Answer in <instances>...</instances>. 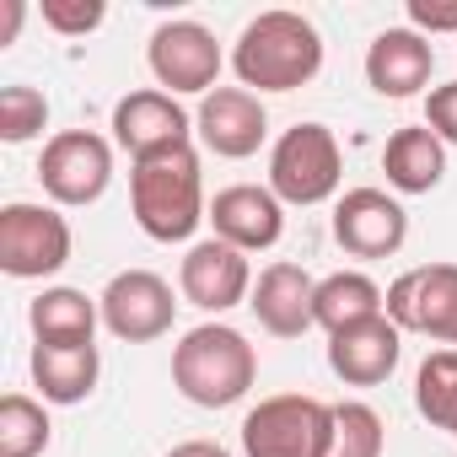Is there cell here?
I'll use <instances>...</instances> for the list:
<instances>
[{
    "label": "cell",
    "mask_w": 457,
    "mask_h": 457,
    "mask_svg": "<svg viewBox=\"0 0 457 457\" xmlns=\"http://www.w3.org/2000/svg\"><path fill=\"white\" fill-rule=\"evenodd\" d=\"M409 237V210L387 188H350L334 204V243L350 259H393Z\"/></svg>",
    "instance_id": "cell-11"
},
{
    "label": "cell",
    "mask_w": 457,
    "mask_h": 457,
    "mask_svg": "<svg viewBox=\"0 0 457 457\" xmlns=\"http://www.w3.org/2000/svg\"><path fill=\"white\" fill-rule=\"evenodd\" d=\"M129 210L151 243H188L199 232V220L210 215L194 145L135 162L129 167Z\"/></svg>",
    "instance_id": "cell-3"
},
{
    "label": "cell",
    "mask_w": 457,
    "mask_h": 457,
    "mask_svg": "<svg viewBox=\"0 0 457 457\" xmlns=\"http://www.w3.org/2000/svg\"><path fill=\"white\" fill-rule=\"evenodd\" d=\"M49 409L28 393H6L0 398V457H38L49 452Z\"/></svg>",
    "instance_id": "cell-24"
},
{
    "label": "cell",
    "mask_w": 457,
    "mask_h": 457,
    "mask_svg": "<svg viewBox=\"0 0 457 457\" xmlns=\"http://www.w3.org/2000/svg\"><path fill=\"white\" fill-rule=\"evenodd\" d=\"M22 17H28V6H22V0H6V22H0V44H17V28H22Z\"/></svg>",
    "instance_id": "cell-31"
},
{
    "label": "cell",
    "mask_w": 457,
    "mask_h": 457,
    "mask_svg": "<svg viewBox=\"0 0 457 457\" xmlns=\"http://www.w3.org/2000/svg\"><path fill=\"white\" fill-rule=\"evenodd\" d=\"M345 183V156L328 124H296L270 151V188L280 204H323Z\"/></svg>",
    "instance_id": "cell-5"
},
{
    "label": "cell",
    "mask_w": 457,
    "mask_h": 457,
    "mask_svg": "<svg viewBox=\"0 0 457 457\" xmlns=\"http://www.w3.org/2000/svg\"><path fill=\"white\" fill-rule=\"evenodd\" d=\"M97 307H103V328H108L113 339H124V345H151V339H162V334L172 328V312H178L172 286H167L162 275H151V270H124V275H113V280L103 286Z\"/></svg>",
    "instance_id": "cell-10"
},
{
    "label": "cell",
    "mask_w": 457,
    "mask_h": 457,
    "mask_svg": "<svg viewBox=\"0 0 457 457\" xmlns=\"http://www.w3.org/2000/svg\"><path fill=\"white\" fill-rule=\"evenodd\" d=\"M145 65H151V76H156L162 92H172V97H194V92L210 97L226 54H220V44H215L210 28H199V22H162L151 33Z\"/></svg>",
    "instance_id": "cell-8"
},
{
    "label": "cell",
    "mask_w": 457,
    "mask_h": 457,
    "mask_svg": "<svg viewBox=\"0 0 457 457\" xmlns=\"http://www.w3.org/2000/svg\"><path fill=\"white\" fill-rule=\"evenodd\" d=\"M178 291L199 312H232V307H243L253 296L248 253H237L232 243H220V237L194 243L183 253V264H178Z\"/></svg>",
    "instance_id": "cell-12"
},
{
    "label": "cell",
    "mask_w": 457,
    "mask_h": 457,
    "mask_svg": "<svg viewBox=\"0 0 457 457\" xmlns=\"http://www.w3.org/2000/svg\"><path fill=\"white\" fill-rule=\"evenodd\" d=\"M387 446V425L371 403L350 398L334 403V436H328V457H382Z\"/></svg>",
    "instance_id": "cell-25"
},
{
    "label": "cell",
    "mask_w": 457,
    "mask_h": 457,
    "mask_svg": "<svg viewBox=\"0 0 457 457\" xmlns=\"http://www.w3.org/2000/svg\"><path fill=\"white\" fill-rule=\"evenodd\" d=\"M194 135H199L215 156L243 162V156H253V151L270 140V113H264V103H259L248 87H215V92L199 103V113H194Z\"/></svg>",
    "instance_id": "cell-15"
},
{
    "label": "cell",
    "mask_w": 457,
    "mask_h": 457,
    "mask_svg": "<svg viewBox=\"0 0 457 457\" xmlns=\"http://www.w3.org/2000/svg\"><path fill=\"white\" fill-rule=\"evenodd\" d=\"M71 264V220L54 204H6L0 210V270L12 280H49Z\"/></svg>",
    "instance_id": "cell-6"
},
{
    "label": "cell",
    "mask_w": 457,
    "mask_h": 457,
    "mask_svg": "<svg viewBox=\"0 0 457 457\" xmlns=\"http://www.w3.org/2000/svg\"><path fill=\"white\" fill-rule=\"evenodd\" d=\"M237 81L259 92H296L323 71V33L302 12H259L232 49Z\"/></svg>",
    "instance_id": "cell-1"
},
{
    "label": "cell",
    "mask_w": 457,
    "mask_h": 457,
    "mask_svg": "<svg viewBox=\"0 0 457 457\" xmlns=\"http://www.w3.org/2000/svg\"><path fill=\"white\" fill-rule=\"evenodd\" d=\"M387 318L403 334L457 345V264H420L387 286Z\"/></svg>",
    "instance_id": "cell-9"
},
{
    "label": "cell",
    "mask_w": 457,
    "mask_h": 457,
    "mask_svg": "<svg viewBox=\"0 0 457 457\" xmlns=\"http://www.w3.org/2000/svg\"><path fill=\"white\" fill-rule=\"evenodd\" d=\"M194 135V119L183 113V103L162 87H140L129 97L113 103V140L119 151H129L135 162L162 156V151H183Z\"/></svg>",
    "instance_id": "cell-13"
},
{
    "label": "cell",
    "mask_w": 457,
    "mask_h": 457,
    "mask_svg": "<svg viewBox=\"0 0 457 457\" xmlns=\"http://www.w3.org/2000/svg\"><path fill=\"white\" fill-rule=\"evenodd\" d=\"M312 296H318V280L302 270V264H270L259 280H253V318L264 334L275 339H302L307 328H318V312H312Z\"/></svg>",
    "instance_id": "cell-17"
},
{
    "label": "cell",
    "mask_w": 457,
    "mask_h": 457,
    "mask_svg": "<svg viewBox=\"0 0 457 457\" xmlns=\"http://www.w3.org/2000/svg\"><path fill=\"white\" fill-rule=\"evenodd\" d=\"M204 220L215 226V237L232 243L237 253H264L286 232V204L275 199L270 183H232V188H220L210 199Z\"/></svg>",
    "instance_id": "cell-14"
},
{
    "label": "cell",
    "mask_w": 457,
    "mask_h": 457,
    "mask_svg": "<svg viewBox=\"0 0 457 457\" xmlns=\"http://www.w3.org/2000/svg\"><path fill=\"white\" fill-rule=\"evenodd\" d=\"M430 71H436V49L414 28H387L366 49V81H371L377 97H393V103L414 97V92L430 87Z\"/></svg>",
    "instance_id": "cell-18"
},
{
    "label": "cell",
    "mask_w": 457,
    "mask_h": 457,
    "mask_svg": "<svg viewBox=\"0 0 457 457\" xmlns=\"http://www.w3.org/2000/svg\"><path fill=\"white\" fill-rule=\"evenodd\" d=\"M382 172H387V183L398 194H430L446 178V145L425 124L393 129L387 145H382Z\"/></svg>",
    "instance_id": "cell-20"
},
{
    "label": "cell",
    "mask_w": 457,
    "mask_h": 457,
    "mask_svg": "<svg viewBox=\"0 0 457 457\" xmlns=\"http://www.w3.org/2000/svg\"><path fill=\"white\" fill-rule=\"evenodd\" d=\"M425 129L441 145H457V81H441L425 92Z\"/></svg>",
    "instance_id": "cell-28"
},
{
    "label": "cell",
    "mask_w": 457,
    "mask_h": 457,
    "mask_svg": "<svg viewBox=\"0 0 457 457\" xmlns=\"http://www.w3.org/2000/svg\"><path fill=\"white\" fill-rule=\"evenodd\" d=\"M49 124V97L38 87H0V140L28 145Z\"/></svg>",
    "instance_id": "cell-26"
},
{
    "label": "cell",
    "mask_w": 457,
    "mask_h": 457,
    "mask_svg": "<svg viewBox=\"0 0 457 457\" xmlns=\"http://www.w3.org/2000/svg\"><path fill=\"white\" fill-rule=\"evenodd\" d=\"M409 28L425 33H457V0H409Z\"/></svg>",
    "instance_id": "cell-29"
},
{
    "label": "cell",
    "mask_w": 457,
    "mask_h": 457,
    "mask_svg": "<svg viewBox=\"0 0 457 457\" xmlns=\"http://www.w3.org/2000/svg\"><path fill=\"white\" fill-rule=\"evenodd\" d=\"M28 323H33L38 345H92V334L103 323V307L76 286H54L28 307Z\"/></svg>",
    "instance_id": "cell-22"
},
{
    "label": "cell",
    "mask_w": 457,
    "mask_h": 457,
    "mask_svg": "<svg viewBox=\"0 0 457 457\" xmlns=\"http://www.w3.org/2000/svg\"><path fill=\"white\" fill-rule=\"evenodd\" d=\"M38 183L54 204H97L113 183V145L92 129H60L38 156Z\"/></svg>",
    "instance_id": "cell-7"
},
{
    "label": "cell",
    "mask_w": 457,
    "mask_h": 457,
    "mask_svg": "<svg viewBox=\"0 0 457 457\" xmlns=\"http://www.w3.org/2000/svg\"><path fill=\"white\" fill-rule=\"evenodd\" d=\"M398 355H403V328H398L387 312L371 318V323H355V328L328 334V371H334L339 382H350V387H377V382H387L393 366H398Z\"/></svg>",
    "instance_id": "cell-16"
},
{
    "label": "cell",
    "mask_w": 457,
    "mask_h": 457,
    "mask_svg": "<svg viewBox=\"0 0 457 457\" xmlns=\"http://www.w3.org/2000/svg\"><path fill=\"white\" fill-rule=\"evenodd\" d=\"M167 457H232V452H226L220 441H178Z\"/></svg>",
    "instance_id": "cell-30"
},
{
    "label": "cell",
    "mask_w": 457,
    "mask_h": 457,
    "mask_svg": "<svg viewBox=\"0 0 457 457\" xmlns=\"http://www.w3.org/2000/svg\"><path fill=\"white\" fill-rule=\"evenodd\" d=\"M33 387L44 403H81L103 377L97 345H33Z\"/></svg>",
    "instance_id": "cell-19"
},
{
    "label": "cell",
    "mask_w": 457,
    "mask_h": 457,
    "mask_svg": "<svg viewBox=\"0 0 457 457\" xmlns=\"http://www.w3.org/2000/svg\"><path fill=\"white\" fill-rule=\"evenodd\" d=\"M108 6L103 0H44V22L65 38H87L92 28H103Z\"/></svg>",
    "instance_id": "cell-27"
},
{
    "label": "cell",
    "mask_w": 457,
    "mask_h": 457,
    "mask_svg": "<svg viewBox=\"0 0 457 457\" xmlns=\"http://www.w3.org/2000/svg\"><path fill=\"white\" fill-rule=\"evenodd\" d=\"M259 382V350L232 323H199L172 345V387L199 409H232Z\"/></svg>",
    "instance_id": "cell-2"
},
{
    "label": "cell",
    "mask_w": 457,
    "mask_h": 457,
    "mask_svg": "<svg viewBox=\"0 0 457 457\" xmlns=\"http://www.w3.org/2000/svg\"><path fill=\"white\" fill-rule=\"evenodd\" d=\"M328 436L334 403H318L307 393H275L248 409L243 457H328Z\"/></svg>",
    "instance_id": "cell-4"
},
{
    "label": "cell",
    "mask_w": 457,
    "mask_h": 457,
    "mask_svg": "<svg viewBox=\"0 0 457 457\" xmlns=\"http://www.w3.org/2000/svg\"><path fill=\"white\" fill-rule=\"evenodd\" d=\"M414 409L436 430H457V350H430L414 371Z\"/></svg>",
    "instance_id": "cell-23"
},
{
    "label": "cell",
    "mask_w": 457,
    "mask_h": 457,
    "mask_svg": "<svg viewBox=\"0 0 457 457\" xmlns=\"http://www.w3.org/2000/svg\"><path fill=\"white\" fill-rule=\"evenodd\" d=\"M312 312H318V328L339 334V328H355V323H371L387 312V291L361 275V270H339L328 280H318V296H312Z\"/></svg>",
    "instance_id": "cell-21"
}]
</instances>
